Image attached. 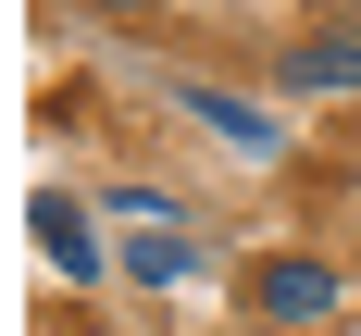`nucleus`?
<instances>
[{
	"mask_svg": "<svg viewBox=\"0 0 361 336\" xmlns=\"http://www.w3.org/2000/svg\"><path fill=\"white\" fill-rule=\"evenodd\" d=\"M175 274H200V237H187V224H137V249H125V287H175Z\"/></svg>",
	"mask_w": 361,
	"mask_h": 336,
	"instance_id": "5",
	"label": "nucleus"
},
{
	"mask_svg": "<svg viewBox=\"0 0 361 336\" xmlns=\"http://www.w3.org/2000/svg\"><path fill=\"white\" fill-rule=\"evenodd\" d=\"M336 299H349V287H336L324 249H274V261L250 274V311H262V324H324Z\"/></svg>",
	"mask_w": 361,
	"mask_h": 336,
	"instance_id": "1",
	"label": "nucleus"
},
{
	"mask_svg": "<svg viewBox=\"0 0 361 336\" xmlns=\"http://www.w3.org/2000/svg\"><path fill=\"white\" fill-rule=\"evenodd\" d=\"M336 13H361V0H336Z\"/></svg>",
	"mask_w": 361,
	"mask_h": 336,
	"instance_id": "7",
	"label": "nucleus"
},
{
	"mask_svg": "<svg viewBox=\"0 0 361 336\" xmlns=\"http://www.w3.org/2000/svg\"><path fill=\"white\" fill-rule=\"evenodd\" d=\"M274 87H287V100H324V87H361V25H324V37H299L287 63H274Z\"/></svg>",
	"mask_w": 361,
	"mask_h": 336,
	"instance_id": "3",
	"label": "nucleus"
},
{
	"mask_svg": "<svg viewBox=\"0 0 361 336\" xmlns=\"http://www.w3.org/2000/svg\"><path fill=\"white\" fill-rule=\"evenodd\" d=\"M75 13H100V25H137V13H162V0H75Z\"/></svg>",
	"mask_w": 361,
	"mask_h": 336,
	"instance_id": "6",
	"label": "nucleus"
},
{
	"mask_svg": "<svg viewBox=\"0 0 361 336\" xmlns=\"http://www.w3.org/2000/svg\"><path fill=\"white\" fill-rule=\"evenodd\" d=\"M175 100H187V112H200V125H212V137H224V149H250V162H274V112H250V100H237V87H200V75H187Z\"/></svg>",
	"mask_w": 361,
	"mask_h": 336,
	"instance_id": "4",
	"label": "nucleus"
},
{
	"mask_svg": "<svg viewBox=\"0 0 361 336\" xmlns=\"http://www.w3.org/2000/svg\"><path fill=\"white\" fill-rule=\"evenodd\" d=\"M25 224H37V249H50V261H63V274H75V287H100V274H112V249H100V224H87V212H75V199H63V187H37V199H25Z\"/></svg>",
	"mask_w": 361,
	"mask_h": 336,
	"instance_id": "2",
	"label": "nucleus"
}]
</instances>
